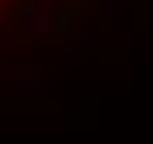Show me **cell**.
<instances>
[{"instance_id":"5","label":"cell","mask_w":153,"mask_h":144,"mask_svg":"<svg viewBox=\"0 0 153 144\" xmlns=\"http://www.w3.org/2000/svg\"><path fill=\"white\" fill-rule=\"evenodd\" d=\"M0 29H4V21H0Z\"/></svg>"},{"instance_id":"3","label":"cell","mask_w":153,"mask_h":144,"mask_svg":"<svg viewBox=\"0 0 153 144\" xmlns=\"http://www.w3.org/2000/svg\"><path fill=\"white\" fill-rule=\"evenodd\" d=\"M91 41H95V37H87V33H79V37H71V41H66V49H71V58H79V54H83V49L91 46Z\"/></svg>"},{"instance_id":"4","label":"cell","mask_w":153,"mask_h":144,"mask_svg":"<svg viewBox=\"0 0 153 144\" xmlns=\"http://www.w3.org/2000/svg\"><path fill=\"white\" fill-rule=\"evenodd\" d=\"M108 8H120V0H108Z\"/></svg>"},{"instance_id":"2","label":"cell","mask_w":153,"mask_h":144,"mask_svg":"<svg viewBox=\"0 0 153 144\" xmlns=\"http://www.w3.org/2000/svg\"><path fill=\"white\" fill-rule=\"evenodd\" d=\"M54 8L46 4V0H29V4H21V12H17V29L25 33V37H46V33H54Z\"/></svg>"},{"instance_id":"1","label":"cell","mask_w":153,"mask_h":144,"mask_svg":"<svg viewBox=\"0 0 153 144\" xmlns=\"http://www.w3.org/2000/svg\"><path fill=\"white\" fill-rule=\"evenodd\" d=\"M54 74L50 70H37V66H8L0 70V91L4 95H42L50 91Z\"/></svg>"}]
</instances>
